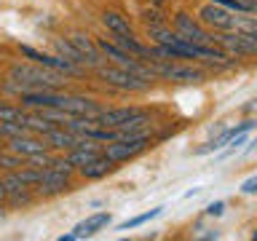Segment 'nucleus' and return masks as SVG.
<instances>
[{
	"mask_svg": "<svg viewBox=\"0 0 257 241\" xmlns=\"http://www.w3.org/2000/svg\"><path fill=\"white\" fill-rule=\"evenodd\" d=\"M54 48H56V54H59L62 59L78 64V67H83V56H80V51L72 46V40H54Z\"/></svg>",
	"mask_w": 257,
	"mask_h": 241,
	"instance_id": "6ab92c4d",
	"label": "nucleus"
},
{
	"mask_svg": "<svg viewBox=\"0 0 257 241\" xmlns=\"http://www.w3.org/2000/svg\"><path fill=\"white\" fill-rule=\"evenodd\" d=\"M72 185H70V174H64V172H56V169H43V180H40L35 185V196H59V193L64 190H70Z\"/></svg>",
	"mask_w": 257,
	"mask_h": 241,
	"instance_id": "6e6552de",
	"label": "nucleus"
},
{
	"mask_svg": "<svg viewBox=\"0 0 257 241\" xmlns=\"http://www.w3.org/2000/svg\"><path fill=\"white\" fill-rule=\"evenodd\" d=\"M110 225V214L107 212H96L91 217H86L83 222H78L75 228H72L70 233H64V236H59V241H75V238H88L94 236V233H99L102 228H107Z\"/></svg>",
	"mask_w": 257,
	"mask_h": 241,
	"instance_id": "1a4fd4ad",
	"label": "nucleus"
},
{
	"mask_svg": "<svg viewBox=\"0 0 257 241\" xmlns=\"http://www.w3.org/2000/svg\"><path fill=\"white\" fill-rule=\"evenodd\" d=\"M254 126H257L254 120H244V124H238V126H230V129H225V132H222L220 137H217V140H212L209 145H204V148H198V150H196V156H206V153H212V150H222L225 145H228V142H230L236 134L252 132Z\"/></svg>",
	"mask_w": 257,
	"mask_h": 241,
	"instance_id": "2eb2a0df",
	"label": "nucleus"
},
{
	"mask_svg": "<svg viewBox=\"0 0 257 241\" xmlns=\"http://www.w3.org/2000/svg\"><path fill=\"white\" fill-rule=\"evenodd\" d=\"M145 110L140 107H110V110H102L96 115V124L104 126V129H123L128 126L137 115H142Z\"/></svg>",
	"mask_w": 257,
	"mask_h": 241,
	"instance_id": "9d476101",
	"label": "nucleus"
},
{
	"mask_svg": "<svg viewBox=\"0 0 257 241\" xmlns=\"http://www.w3.org/2000/svg\"><path fill=\"white\" fill-rule=\"evenodd\" d=\"M0 134L6 140H14V137L30 134V129H27V124H16V120H0Z\"/></svg>",
	"mask_w": 257,
	"mask_h": 241,
	"instance_id": "412c9836",
	"label": "nucleus"
},
{
	"mask_svg": "<svg viewBox=\"0 0 257 241\" xmlns=\"http://www.w3.org/2000/svg\"><path fill=\"white\" fill-rule=\"evenodd\" d=\"M174 30L180 32V35H185L190 40V43H201V46H217L214 43V32L209 30V27H204L198 19H193L190 14H185V11H180L174 16Z\"/></svg>",
	"mask_w": 257,
	"mask_h": 241,
	"instance_id": "20e7f679",
	"label": "nucleus"
},
{
	"mask_svg": "<svg viewBox=\"0 0 257 241\" xmlns=\"http://www.w3.org/2000/svg\"><path fill=\"white\" fill-rule=\"evenodd\" d=\"M78 140H80V134L70 132V129H64V126H56L54 132L46 134V145L54 150H59V153H67L72 148H78Z\"/></svg>",
	"mask_w": 257,
	"mask_h": 241,
	"instance_id": "dca6fc26",
	"label": "nucleus"
},
{
	"mask_svg": "<svg viewBox=\"0 0 257 241\" xmlns=\"http://www.w3.org/2000/svg\"><path fill=\"white\" fill-rule=\"evenodd\" d=\"M102 24L107 27L110 35H134L128 19H126V16H120L118 11H104L102 14Z\"/></svg>",
	"mask_w": 257,
	"mask_h": 241,
	"instance_id": "f3484780",
	"label": "nucleus"
},
{
	"mask_svg": "<svg viewBox=\"0 0 257 241\" xmlns=\"http://www.w3.org/2000/svg\"><path fill=\"white\" fill-rule=\"evenodd\" d=\"M70 40H72V46L80 51V56H83V67L96 70V67H102V64H104V56L99 51V46H96V40H91L88 35H83V32H75Z\"/></svg>",
	"mask_w": 257,
	"mask_h": 241,
	"instance_id": "9b49d317",
	"label": "nucleus"
},
{
	"mask_svg": "<svg viewBox=\"0 0 257 241\" xmlns=\"http://www.w3.org/2000/svg\"><path fill=\"white\" fill-rule=\"evenodd\" d=\"M161 212H164V206H156V209H150V212H145V214H137V217H132V220L120 222V225H118V230H132V228H140V225L150 222V220H156V217H158Z\"/></svg>",
	"mask_w": 257,
	"mask_h": 241,
	"instance_id": "aec40b11",
	"label": "nucleus"
},
{
	"mask_svg": "<svg viewBox=\"0 0 257 241\" xmlns=\"http://www.w3.org/2000/svg\"><path fill=\"white\" fill-rule=\"evenodd\" d=\"M8 198V190H6V185H3V180H0V201H6Z\"/></svg>",
	"mask_w": 257,
	"mask_h": 241,
	"instance_id": "a878e982",
	"label": "nucleus"
},
{
	"mask_svg": "<svg viewBox=\"0 0 257 241\" xmlns=\"http://www.w3.org/2000/svg\"><path fill=\"white\" fill-rule=\"evenodd\" d=\"M64 110L72 112V115H88V118H96L99 112L104 110L99 102L88 99V96H78V94H67L64 99Z\"/></svg>",
	"mask_w": 257,
	"mask_h": 241,
	"instance_id": "4468645a",
	"label": "nucleus"
},
{
	"mask_svg": "<svg viewBox=\"0 0 257 241\" xmlns=\"http://www.w3.org/2000/svg\"><path fill=\"white\" fill-rule=\"evenodd\" d=\"M233 19H236V14L228 11V8L217 6V3H209L198 11V22L209 27L212 32H228L233 30Z\"/></svg>",
	"mask_w": 257,
	"mask_h": 241,
	"instance_id": "423d86ee",
	"label": "nucleus"
},
{
	"mask_svg": "<svg viewBox=\"0 0 257 241\" xmlns=\"http://www.w3.org/2000/svg\"><path fill=\"white\" fill-rule=\"evenodd\" d=\"M222 212H225V204H222V201H214V204L206 206V214H209V217H220Z\"/></svg>",
	"mask_w": 257,
	"mask_h": 241,
	"instance_id": "393cba45",
	"label": "nucleus"
},
{
	"mask_svg": "<svg viewBox=\"0 0 257 241\" xmlns=\"http://www.w3.org/2000/svg\"><path fill=\"white\" fill-rule=\"evenodd\" d=\"M62 80H59V72L56 70H48V67H32V64H16L11 67V83L8 88H14L16 94L22 91H38V88H59Z\"/></svg>",
	"mask_w": 257,
	"mask_h": 241,
	"instance_id": "f257e3e1",
	"label": "nucleus"
},
{
	"mask_svg": "<svg viewBox=\"0 0 257 241\" xmlns=\"http://www.w3.org/2000/svg\"><path fill=\"white\" fill-rule=\"evenodd\" d=\"M158 78L166 80H177V83H201L204 80V72L196 67H185V64H169L164 59H156V67H153Z\"/></svg>",
	"mask_w": 257,
	"mask_h": 241,
	"instance_id": "0eeeda50",
	"label": "nucleus"
},
{
	"mask_svg": "<svg viewBox=\"0 0 257 241\" xmlns=\"http://www.w3.org/2000/svg\"><path fill=\"white\" fill-rule=\"evenodd\" d=\"M94 72L107 86H115V88H120V91H145V88L150 86V80H145L140 75H134V72L118 67V64H102V67H96Z\"/></svg>",
	"mask_w": 257,
	"mask_h": 241,
	"instance_id": "7ed1b4c3",
	"label": "nucleus"
},
{
	"mask_svg": "<svg viewBox=\"0 0 257 241\" xmlns=\"http://www.w3.org/2000/svg\"><path fill=\"white\" fill-rule=\"evenodd\" d=\"M0 120H16V124H27V107L0 99Z\"/></svg>",
	"mask_w": 257,
	"mask_h": 241,
	"instance_id": "a211bd4d",
	"label": "nucleus"
},
{
	"mask_svg": "<svg viewBox=\"0 0 257 241\" xmlns=\"http://www.w3.org/2000/svg\"><path fill=\"white\" fill-rule=\"evenodd\" d=\"M19 51H22V56H27L32 64H40V67H48V70L64 72V75H78V72H80L78 64H72V62H67V59H62V56L43 54V51H38V48H32V46H22Z\"/></svg>",
	"mask_w": 257,
	"mask_h": 241,
	"instance_id": "39448f33",
	"label": "nucleus"
},
{
	"mask_svg": "<svg viewBox=\"0 0 257 241\" xmlns=\"http://www.w3.org/2000/svg\"><path fill=\"white\" fill-rule=\"evenodd\" d=\"M142 19L148 22V27H153V24H164V16H161L158 11H145Z\"/></svg>",
	"mask_w": 257,
	"mask_h": 241,
	"instance_id": "b1692460",
	"label": "nucleus"
},
{
	"mask_svg": "<svg viewBox=\"0 0 257 241\" xmlns=\"http://www.w3.org/2000/svg\"><path fill=\"white\" fill-rule=\"evenodd\" d=\"M150 134H137V137H118L104 145V156H110L115 164H123V161H132L134 156H140L150 148Z\"/></svg>",
	"mask_w": 257,
	"mask_h": 241,
	"instance_id": "f03ea898",
	"label": "nucleus"
},
{
	"mask_svg": "<svg viewBox=\"0 0 257 241\" xmlns=\"http://www.w3.org/2000/svg\"><path fill=\"white\" fill-rule=\"evenodd\" d=\"M241 193L244 196H257V177H249L246 182H241Z\"/></svg>",
	"mask_w": 257,
	"mask_h": 241,
	"instance_id": "5701e85b",
	"label": "nucleus"
},
{
	"mask_svg": "<svg viewBox=\"0 0 257 241\" xmlns=\"http://www.w3.org/2000/svg\"><path fill=\"white\" fill-rule=\"evenodd\" d=\"M212 3L228 8V11H233V14H249V8H246L244 0H212Z\"/></svg>",
	"mask_w": 257,
	"mask_h": 241,
	"instance_id": "4be33fe9",
	"label": "nucleus"
},
{
	"mask_svg": "<svg viewBox=\"0 0 257 241\" xmlns=\"http://www.w3.org/2000/svg\"><path fill=\"white\" fill-rule=\"evenodd\" d=\"M8 150L19 153L22 158H30V156H35V153H40V150H48V145H46V137L30 132V134H22V137L8 140Z\"/></svg>",
	"mask_w": 257,
	"mask_h": 241,
	"instance_id": "f8f14e48",
	"label": "nucleus"
},
{
	"mask_svg": "<svg viewBox=\"0 0 257 241\" xmlns=\"http://www.w3.org/2000/svg\"><path fill=\"white\" fill-rule=\"evenodd\" d=\"M115 169H118L115 161H112L110 156H104V153H99L96 158H91L88 164L80 166L78 172H80V177H83V180H102V177L112 174Z\"/></svg>",
	"mask_w": 257,
	"mask_h": 241,
	"instance_id": "ddd939ff",
	"label": "nucleus"
},
{
	"mask_svg": "<svg viewBox=\"0 0 257 241\" xmlns=\"http://www.w3.org/2000/svg\"><path fill=\"white\" fill-rule=\"evenodd\" d=\"M3 148H8V140H6L3 134H0V150H3Z\"/></svg>",
	"mask_w": 257,
	"mask_h": 241,
	"instance_id": "bb28decb",
	"label": "nucleus"
}]
</instances>
